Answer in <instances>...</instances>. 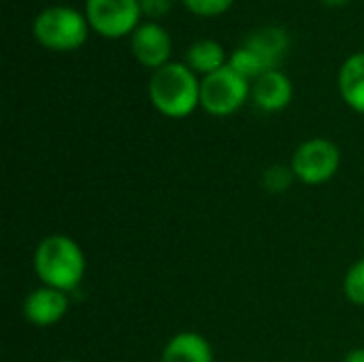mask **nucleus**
Here are the masks:
<instances>
[{
	"label": "nucleus",
	"instance_id": "nucleus-1",
	"mask_svg": "<svg viewBox=\"0 0 364 362\" xmlns=\"http://www.w3.org/2000/svg\"><path fill=\"white\" fill-rule=\"evenodd\" d=\"M32 267L43 286L75 292L85 277V254L81 245L68 235H47L38 241Z\"/></svg>",
	"mask_w": 364,
	"mask_h": 362
},
{
	"label": "nucleus",
	"instance_id": "nucleus-2",
	"mask_svg": "<svg viewBox=\"0 0 364 362\" xmlns=\"http://www.w3.org/2000/svg\"><path fill=\"white\" fill-rule=\"evenodd\" d=\"M149 100L166 117H188L200 105V81L188 64L168 62L154 70L149 79Z\"/></svg>",
	"mask_w": 364,
	"mask_h": 362
},
{
	"label": "nucleus",
	"instance_id": "nucleus-3",
	"mask_svg": "<svg viewBox=\"0 0 364 362\" xmlns=\"http://www.w3.org/2000/svg\"><path fill=\"white\" fill-rule=\"evenodd\" d=\"M90 21L83 13L73 6H49L43 9L32 26L38 43L53 51H70L85 43Z\"/></svg>",
	"mask_w": 364,
	"mask_h": 362
},
{
	"label": "nucleus",
	"instance_id": "nucleus-4",
	"mask_svg": "<svg viewBox=\"0 0 364 362\" xmlns=\"http://www.w3.org/2000/svg\"><path fill=\"white\" fill-rule=\"evenodd\" d=\"M250 94V79L237 73L230 64L211 75H205L200 81V107L215 117H226L239 111Z\"/></svg>",
	"mask_w": 364,
	"mask_h": 362
},
{
	"label": "nucleus",
	"instance_id": "nucleus-5",
	"mask_svg": "<svg viewBox=\"0 0 364 362\" xmlns=\"http://www.w3.org/2000/svg\"><path fill=\"white\" fill-rule=\"evenodd\" d=\"M341 166V149L331 139L303 141L290 160L294 177L305 186H322L331 181Z\"/></svg>",
	"mask_w": 364,
	"mask_h": 362
},
{
	"label": "nucleus",
	"instance_id": "nucleus-6",
	"mask_svg": "<svg viewBox=\"0 0 364 362\" xmlns=\"http://www.w3.org/2000/svg\"><path fill=\"white\" fill-rule=\"evenodd\" d=\"M141 13L139 0H85V17L90 28L109 38L134 32Z\"/></svg>",
	"mask_w": 364,
	"mask_h": 362
},
{
	"label": "nucleus",
	"instance_id": "nucleus-7",
	"mask_svg": "<svg viewBox=\"0 0 364 362\" xmlns=\"http://www.w3.org/2000/svg\"><path fill=\"white\" fill-rule=\"evenodd\" d=\"M68 307H70V301L66 292L49 288V286H41L28 292L23 301V318L28 324L36 329H49L64 320V316L68 314Z\"/></svg>",
	"mask_w": 364,
	"mask_h": 362
},
{
	"label": "nucleus",
	"instance_id": "nucleus-8",
	"mask_svg": "<svg viewBox=\"0 0 364 362\" xmlns=\"http://www.w3.org/2000/svg\"><path fill=\"white\" fill-rule=\"evenodd\" d=\"M130 45H132L134 58L143 66H149V68L158 70L160 66L168 64L173 43H171L168 32L162 26H158V23H143V26H139L132 32Z\"/></svg>",
	"mask_w": 364,
	"mask_h": 362
},
{
	"label": "nucleus",
	"instance_id": "nucleus-9",
	"mask_svg": "<svg viewBox=\"0 0 364 362\" xmlns=\"http://www.w3.org/2000/svg\"><path fill=\"white\" fill-rule=\"evenodd\" d=\"M292 94H294L292 81L279 68L260 75L258 79H254V85H252L254 102L262 111H269V113L286 109L292 102Z\"/></svg>",
	"mask_w": 364,
	"mask_h": 362
},
{
	"label": "nucleus",
	"instance_id": "nucleus-10",
	"mask_svg": "<svg viewBox=\"0 0 364 362\" xmlns=\"http://www.w3.org/2000/svg\"><path fill=\"white\" fill-rule=\"evenodd\" d=\"M160 362H213V348L200 333L183 331L166 341Z\"/></svg>",
	"mask_w": 364,
	"mask_h": 362
},
{
	"label": "nucleus",
	"instance_id": "nucleus-11",
	"mask_svg": "<svg viewBox=\"0 0 364 362\" xmlns=\"http://www.w3.org/2000/svg\"><path fill=\"white\" fill-rule=\"evenodd\" d=\"M243 47H247L267 70H275L277 64L284 60L286 51H288V34L282 28H262L254 34H250L243 43Z\"/></svg>",
	"mask_w": 364,
	"mask_h": 362
},
{
	"label": "nucleus",
	"instance_id": "nucleus-12",
	"mask_svg": "<svg viewBox=\"0 0 364 362\" xmlns=\"http://www.w3.org/2000/svg\"><path fill=\"white\" fill-rule=\"evenodd\" d=\"M339 92L350 109L364 115V51L343 62L339 70Z\"/></svg>",
	"mask_w": 364,
	"mask_h": 362
},
{
	"label": "nucleus",
	"instance_id": "nucleus-13",
	"mask_svg": "<svg viewBox=\"0 0 364 362\" xmlns=\"http://www.w3.org/2000/svg\"><path fill=\"white\" fill-rule=\"evenodd\" d=\"M186 62L194 73H203V75H211L228 64L222 45L211 38H200L192 43V47L186 51Z\"/></svg>",
	"mask_w": 364,
	"mask_h": 362
},
{
	"label": "nucleus",
	"instance_id": "nucleus-14",
	"mask_svg": "<svg viewBox=\"0 0 364 362\" xmlns=\"http://www.w3.org/2000/svg\"><path fill=\"white\" fill-rule=\"evenodd\" d=\"M343 292L348 301L356 307H364V258L356 260L343 280Z\"/></svg>",
	"mask_w": 364,
	"mask_h": 362
},
{
	"label": "nucleus",
	"instance_id": "nucleus-15",
	"mask_svg": "<svg viewBox=\"0 0 364 362\" xmlns=\"http://www.w3.org/2000/svg\"><path fill=\"white\" fill-rule=\"evenodd\" d=\"M292 179H296V177H294V173H292L290 166H286V164H273V166H269V169L264 171V175H262V186H264L271 194H282V192H286V190L290 188Z\"/></svg>",
	"mask_w": 364,
	"mask_h": 362
},
{
	"label": "nucleus",
	"instance_id": "nucleus-16",
	"mask_svg": "<svg viewBox=\"0 0 364 362\" xmlns=\"http://www.w3.org/2000/svg\"><path fill=\"white\" fill-rule=\"evenodd\" d=\"M235 0H183V4L196 13V15H205V17H213L224 13Z\"/></svg>",
	"mask_w": 364,
	"mask_h": 362
},
{
	"label": "nucleus",
	"instance_id": "nucleus-17",
	"mask_svg": "<svg viewBox=\"0 0 364 362\" xmlns=\"http://www.w3.org/2000/svg\"><path fill=\"white\" fill-rule=\"evenodd\" d=\"M141 2V11L149 17H162L168 13V9L173 6L175 0H139Z\"/></svg>",
	"mask_w": 364,
	"mask_h": 362
},
{
	"label": "nucleus",
	"instance_id": "nucleus-18",
	"mask_svg": "<svg viewBox=\"0 0 364 362\" xmlns=\"http://www.w3.org/2000/svg\"><path fill=\"white\" fill-rule=\"evenodd\" d=\"M343 362H364V348H354L346 354Z\"/></svg>",
	"mask_w": 364,
	"mask_h": 362
},
{
	"label": "nucleus",
	"instance_id": "nucleus-19",
	"mask_svg": "<svg viewBox=\"0 0 364 362\" xmlns=\"http://www.w3.org/2000/svg\"><path fill=\"white\" fill-rule=\"evenodd\" d=\"M322 2H326V4H331V6H339V4H346V2H350V0H322Z\"/></svg>",
	"mask_w": 364,
	"mask_h": 362
},
{
	"label": "nucleus",
	"instance_id": "nucleus-20",
	"mask_svg": "<svg viewBox=\"0 0 364 362\" xmlns=\"http://www.w3.org/2000/svg\"><path fill=\"white\" fill-rule=\"evenodd\" d=\"M55 362H79V361H75V358H60V361H55Z\"/></svg>",
	"mask_w": 364,
	"mask_h": 362
}]
</instances>
